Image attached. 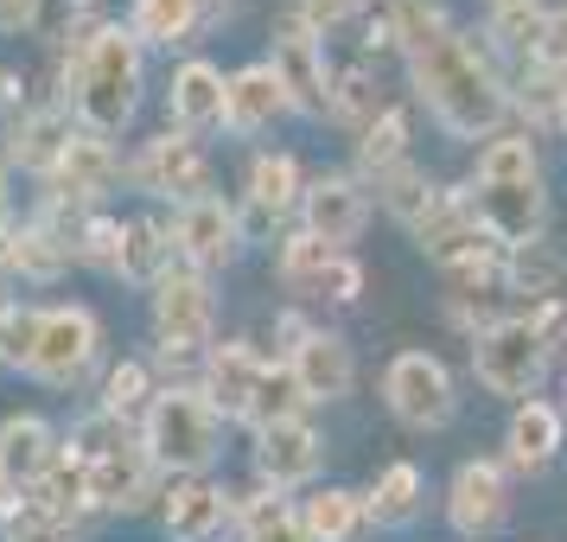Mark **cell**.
<instances>
[{"label":"cell","instance_id":"cell-1","mask_svg":"<svg viewBox=\"0 0 567 542\" xmlns=\"http://www.w3.org/2000/svg\"><path fill=\"white\" fill-rule=\"evenodd\" d=\"M402 64H409V103L427 109L446 141H472L478 147L491 134H504V122H511V78L497 71V58L485 52L478 32L453 27L446 39L421 45Z\"/></svg>","mask_w":567,"mask_h":542},{"label":"cell","instance_id":"cell-2","mask_svg":"<svg viewBox=\"0 0 567 542\" xmlns=\"http://www.w3.org/2000/svg\"><path fill=\"white\" fill-rule=\"evenodd\" d=\"M58 103L71 109L83 134H115L134 129V115L147 103V52L122 20H103L83 32L78 45H64V71H58Z\"/></svg>","mask_w":567,"mask_h":542},{"label":"cell","instance_id":"cell-3","mask_svg":"<svg viewBox=\"0 0 567 542\" xmlns=\"http://www.w3.org/2000/svg\"><path fill=\"white\" fill-rule=\"evenodd\" d=\"M224 434H230V421L210 409L198 377L159 384L147 415H141V447L166 479H205L210 466L224 460Z\"/></svg>","mask_w":567,"mask_h":542},{"label":"cell","instance_id":"cell-4","mask_svg":"<svg viewBox=\"0 0 567 542\" xmlns=\"http://www.w3.org/2000/svg\"><path fill=\"white\" fill-rule=\"evenodd\" d=\"M147 333H154V358L179 377L192 370L198 377V364L205 351L217 345V282L198 275V268H185L173 262L154 287H147Z\"/></svg>","mask_w":567,"mask_h":542},{"label":"cell","instance_id":"cell-5","mask_svg":"<svg viewBox=\"0 0 567 542\" xmlns=\"http://www.w3.org/2000/svg\"><path fill=\"white\" fill-rule=\"evenodd\" d=\"M103 313L90 300H45L39 319H32V345L20 377H32L39 389H83L103 364Z\"/></svg>","mask_w":567,"mask_h":542},{"label":"cell","instance_id":"cell-6","mask_svg":"<svg viewBox=\"0 0 567 542\" xmlns=\"http://www.w3.org/2000/svg\"><path fill=\"white\" fill-rule=\"evenodd\" d=\"M268 71H275L287 109L300 122H332V71L338 64L326 52V32L312 27L300 7L275 13V27H268Z\"/></svg>","mask_w":567,"mask_h":542},{"label":"cell","instance_id":"cell-7","mask_svg":"<svg viewBox=\"0 0 567 542\" xmlns=\"http://www.w3.org/2000/svg\"><path fill=\"white\" fill-rule=\"evenodd\" d=\"M548 370H555V351L542 345V333L523 313H497L485 333H472V377L485 396L529 402V396H542Z\"/></svg>","mask_w":567,"mask_h":542},{"label":"cell","instance_id":"cell-8","mask_svg":"<svg viewBox=\"0 0 567 542\" xmlns=\"http://www.w3.org/2000/svg\"><path fill=\"white\" fill-rule=\"evenodd\" d=\"M383 409L409 428V434H440L460 421V377L453 364L427 351V345H409L383 364Z\"/></svg>","mask_w":567,"mask_h":542},{"label":"cell","instance_id":"cell-9","mask_svg":"<svg viewBox=\"0 0 567 542\" xmlns=\"http://www.w3.org/2000/svg\"><path fill=\"white\" fill-rule=\"evenodd\" d=\"M122 185H134L141 198L173 205V211L192 205V198H205V192H217V185H210L205 141H192V134H179V129L147 134V141L122 160Z\"/></svg>","mask_w":567,"mask_h":542},{"label":"cell","instance_id":"cell-10","mask_svg":"<svg viewBox=\"0 0 567 542\" xmlns=\"http://www.w3.org/2000/svg\"><path fill=\"white\" fill-rule=\"evenodd\" d=\"M90 211H64L52 198H39L32 217H13V231L0 236L7 249V282L20 275L32 287H58L71 268H78V224Z\"/></svg>","mask_w":567,"mask_h":542},{"label":"cell","instance_id":"cell-11","mask_svg":"<svg viewBox=\"0 0 567 542\" xmlns=\"http://www.w3.org/2000/svg\"><path fill=\"white\" fill-rule=\"evenodd\" d=\"M300 192H307V173L287 147H261L243 173V198H236V224H243V243H281L293 211H300Z\"/></svg>","mask_w":567,"mask_h":542},{"label":"cell","instance_id":"cell-12","mask_svg":"<svg viewBox=\"0 0 567 542\" xmlns=\"http://www.w3.org/2000/svg\"><path fill=\"white\" fill-rule=\"evenodd\" d=\"M166 236H173V262L185 268H198V275H224L249 243H243V224H236V198L224 192H205V198H192L166 217Z\"/></svg>","mask_w":567,"mask_h":542},{"label":"cell","instance_id":"cell-13","mask_svg":"<svg viewBox=\"0 0 567 542\" xmlns=\"http://www.w3.org/2000/svg\"><path fill=\"white\" fill-rule=\"evenodd\" d=\"M83 466V485H90V511L103 517H141V511H159L166 498V472L147 460L141 434L128 447H115L103 460H78Z\"/></svg>","mask_w":567,"mask_h":542},{"label":"cell","instance_id":"cell-14","mask_svg":"<svg viewBox=\"0 0 567 542\" xmlns=\"http://www.w3.org/2000/svg\"><path fill=\"white\" fill-rule=\"evenodd\" d=\"M504 517H511V466L497 453L453 466V479H446V530L465 542H485L504 530Z\"/></svg>","mask_w":567,"mask_h":542},{"label":"cell","instance_id":"cell-15","mask_svg":"<svg viewBox=\"0 0 567 542\" xmlns=\"http://www.w3.org/2000/svg\"><path fill=\"white\" fill-rule=\"evenodd\" d=\"M370 185L358 180V173H344V166H332V173H312L307 192H300V211H293V224L307 236H319L326 249H351L363 231H370Z\"/></svg>","mask_w":567,"mask_h":542},{"label":"cell","instance_id":"cell-16","mask_svg":"<svg viewBox=\"0 0 567 542\" xmlns=\"http://www.w3.org/2000/svg\"><path fill=\"white\" fill-rule=\"evenodd\" d=\"M249 440H256V447H249V460H256V485L261 491L293 498V491L319 485V472H326V434L312 428L307 415L275 421V428H261V434H249Z\"/></svg>","mask_w":567,"mask_h":542},{"label":"cell","instance_id":"cell-17","mask_svg":"<svg viewBox=\"0 0 567 542\" xmlns=\"http://www.w3.org/2000/svg\"><path fill=\"white\" fill-rule=\"evenodd\" d=\"M45 198L64 211H103L115 198V185H122V147L103 141V134H71V147L58 154V166L45 173Z\"/></svg>","mask_w":567,"mask_h":542},{"label":"cell","instance_id":"cell-18","mask_svg":"<svg viewBox=\"0 0 567 542\" xmlns=\"http://www.w3.org/2000/svg\"><path fill=\"white\" fill-rule=\"evenodd\" d=\"M281 364H287V377H293V389H300L307 409L344 402V396L358 389V351H351V338L332 333V326H307V333L281 351Z\"/></svg>","mask_w":567,"mask_h":542},{"label":"cell","instance_id":"cell-19","mask_svg":"<svg viewBox=\"0 0 567 542\" xmlns=\"http://www.w3.org/2000/svg\"><path fill=\"white\" fill-rule=\"evenodd\" d=\"M236 504L243 491L224 479H166L159 498V536L166 542H224L236 530Z\"/></svg>","mask_w":567,"mask_h":542},{"label":"cell","instance_id":"cell-20","mask_svg":"<svg viewBox=\"0 0 567 542\" xmlns=\"http://www.w3.org/2000/svg\"><path fill=\"white\" fill-rule=\"evenodd\" d=\"M224 90H230V71L205 52H185L173 64V78H166V129L192 134V141H205V134H224Z\"/></svg>","mask_w":567,"mask_h":542},{"label":"cell","instance_id":"cell-21","mask_svg":"<svg viewBox=\"0 0 567 542\" xmlns=\"http://www.w3.org/2000/svg\"><path fill=\"white\" fill-rule=\"evenodd\" d=\"M268 351H261L256 338H217L205 351V364H198V389L210 396V409L224 415L230 428H243L249 421V409H256V389L261 377H268Z\"/></svg>","mask_w":567,"mask_h":542},{"label":"cell","instance_id":"cell-22","mask_svg":"<svg viewBox=\"0 0 567 542\" xmlns=\"http://www.w3.org/2000/svg\"><path fill=\"white\" fill-rule=\"evenodd\" d=\"M472 211L497 249H523V243H542L548 236V180H516V185H472Z\"/></svg>","mask_w":567,"mask_h":542},{"label":"cell","instance_id":"cell-23","mask_svg":"<svg viewBox=\"0 0 567 542\" xmlns=\"http://www.w3.org/2000/svg\"><path fill=\"white\" fill-rule=\"evenodd\" d=\"M224 20H230V0H128V13H122L141 52H192Z\"/></svg>","mask_w":567,"mask_h":542},{"label":"cell","instance_id":"cell-24","mask_svg":"<svg viewBox=\"0 0 567 542\" xmlns=\"http://www.w3.org/2000/svg\"><path fill=\"white\" fill-rule=\"evenodd\" d=\"M561 447H567V415H561V402H548V396L511 402V421H504V453H497L511 472H523V479H542L548 466L561 460Z\"/></svg>","mask_w":567,"mask_h":542},{"label":"cell","instance_id":"cell-25","mask_svg":"<svg viewBox=\"0 0 567 542\" xmlns=\"http://www.w3.org/2000/svg\"><path fill=\"white\" fill-rule=\"evenodd\" d=\"M58 453H64V434H58L39 409H13L0 421V485L7 491L27 498V491L58 466Z\"/></svg>","mask_w":567,"mask_h":542},{"label":"cell","instance_id":"cell-26","mask_svg":"<svg viewBox=\"0 0 567 542\" xmlns=\"http://www.w3.org/2000/svg\"><path fill=\"white\" fill-rule=\"evenodd\" d=\"M287 115H293V109H287L281 83H275V71H268V58L236 64L230 90H224V134H236V141H256V134H268L275 122H287Z\"/></svg>","mask_w":567,"mask_h":542},{"label":"cell","instance_id":"cell-27","mask_svg":"<svg viewBox=\"0 0 567 542\" xmlns=\"http://www.w3.org/2000/svg\"><path fill=\"white\" fill-rule=\"evenodd\" d=\"M71 134H78V122H71L64 103H27L13 122H7V166L45 180V173L58 166V154L71 147Z\"/></svg>","mask_w":567,"mask_h":542},{"label":"cell","instance_id":"cell-28","mask_svg":"<svg viewBox=\"0 0 567 542\" xmlns=\"http://www.w3.org/2000/svg\"><path fill=\"white\" fill-rule=\"evenodd\" d=\"M363 511H370V530H414L427 511V472L414 460H389L363 491Z\"/></svg>","mask_w":567,"mask_h":542},{"label":"cell","instance_id":"cell-29","mask_svg":"<svg viewBox=\"0 0 567 542\" xmlns=\"http://www.w3.org/2000/svg\"><path fill=\"white\" fill-rule=\"evenodd\" d=\"M293 511H300L307 542H358L370 530L363 491H351V485H312L307 498H293Z\"/></svg>","mask_w":567,"mask_h":542},{"label":"cell","instance_id":"cell-30","mask_svg":"<svg viewBox=\"0 0 567 542\" xmlns=\"http://www.w3.org/2000/svg\"><path fill=\"white\" fill-rule=\"evenodd\" d=\"M402 160H414V103H389L383 115L370 122V129H358V154H351V173L370 185L377 173L402 166Z\"/></svg>","mask_w":567,"mask_h":542},{"label":"cell","instance_id":"cell-31","mask_svg":"<svg viewBox=\"0 0 567 542\" xmlns=\"http://www.w3.org/2000/svg\"><path fill=\"white\" fill-rule=\"evenodd\" d=\"M370 192H377L370 205H383L389 217H395V224H402V231L414 236L421 224H427V211H434V198H440V180L427 173V166H421V160H402V166H389V173H377V180H370Z\"/></svg>","mask_w":567,"mask_h":542},{"label":"cell","instance_id":"cell-32","mask_svg":"<svg viewBox=\"0 0 567 542\" xmlns=\"http://www.w3.org/2000/svg\"><path fill=\"white\" fill-rule=\"evenodd\" d=\"M516 180H542L536 134L504 129V134H491V141H478V154H472V180L465 185H516Z\"/></svg>","mask_w":567,"mask_h":542},{"label":"cell","instance_id":"cell-33","mask_svg":"<svg viewBox=\"0 0 567 542\" xmlns=\"http://www.w3.org/2000/svg\"><path fill=\"white\" fill-rule=\"evenodd\" d=\"M166 268H173V236H166V217H122V268H115V282L154 287Z\"/></svg>","mask_w":567,"mask_h":542},{"label":"cell","instance_id":"cell-34","mask_svg":"<svg viewBox=\"0 0 567 542\" xmlns=\"http://www.w3.org/2000/svg\"><path fill=\"white\" fill-rule=\"evenodd\" d=\"M504 287L511 294H529V307L536 300H555L567 287V249L561 243H523V249H504Z\"/></svg>","mask_w":567,"mask_h":542},{"label":"cell","instance_id":"cell-35","mask_svg":"<svg viewBox=\"0 0 567 542\" xmlns=\"http://www.w3.org/2000/svg\"><path fill=\"white\" fill-rule=\"evenodd\" d=\"M236 542H307L293 498H281V491H261V485L243 491V504H236Z\"/></svg>","mask_w":567,"mask_h":542},{"label":"cell","instance_id":"cell-36","mask_svg":"<svg viewBox=\"0 0 567 542\" xmlns=\"http://www.w3.org/2000/svg\"><path fill=\"white\" fill-rule=\"evenodd\" d=\"M154 364L147 358H122L103 370V389H96V409L115 415V421H128V428H141V415H147V402H154Z\"/></svg>","mask_w":567,"mask_h":542},{"label":"cell","instance_id":"cell-37","mask_svg":"<svg viewBox=\"0 0 567 542\" xmlns=\"http://www.w3.org/2000/svg\"><path fill=\"white\" fill-rule=\"evenodd\" d=\"M383 109H389L383 71H377L370 58H358L351 71H332V122H344V129H370Z\"/></svg>","mask_w":567,"mask_h":542},{"label":"cell","instance_id":"cell-38","mask_svg":"<svg viewBox=\"0 0 567 542\" xmlns=\"http://www.w3.org/2000/svg\"><path fill=\"white\" fill-rule=\"evenodd\" d=\"M561 83H567V71H548V64L511 71V115H523V134L555 129V115H561Z\"/></svg>","mask_w":567,"mask_h":542},{"label":"cell","instance_id":"cell-39","mask_svg":"<svg viewBox=\"0 0 567 542\" xmlns=\"http://www.w3.org/2000/svg\"><path fill=\"white\" fill-rule=\"evenodd\" d=\"M332 256H338V249H326V243H319V236H307L300 224L275 243V282H281V294L293 300V307L307 300V287L326 275V262H332Z\"/></svg>","mask_w":567,"mask_h":542},{"label":"cell","instance_id":"cell-40","mask_svg":"<svg viewBox=\"0 0 567 542\" xmlns=\"http://www.w3.org/2000/svg\"><path fill=\"white\" fill-rule=\"evenodd\" d=\"M27 511L64 517V523H83V517H90V485H83V466L71 460V453H58V466L27 491Z\"/></svg>","mask_w":567,"mask_h":542},{"label":"cell","instance_id":"cell-41","mask_svg":"<svg viewBox=\"0 0 567 542\" xmlns=\"http://www.w3.org/2000/svg\"><path fill=\"white\" fill-rule=\"evenodd\" d=\"M383 7H389V27H395L402 58H414L421 45H434V39L453 32V13H446L440 0H383Z\"/></svg>","mask_w":567,"mask_h":542},{"label":"cell","instance_id":"cell-42","mask_svg":"<svg viewBox=\"0 0 567 542\" xmlns=\"http://www.w3.org/2000/svg\"><path fill=\"white\" fill-rule=\"evenodd\" d=\"M78 268H96L115 282V268H122V217L115 211H90L78 224Z\"/></svg>","mask_w":567,"mask_h":542},{"label":"cell","instance_id":"cell-43","mask_svg":"<svg viewBox=\"0 0 567 542\" xmlns=\"http://www.w3.org/2000/svg\"><path fill=\"white\" fill-rule=\"evenodd\" d=\"M363 287H370V275H363V262L351 256V249H338L332 262H326V275L307 287V300L300 307H358Z\"/></svg>","mask_w":567,"mask_h":542},{"label":"cell","instance_id":"cell-44","mask_svg":"<svg viewBox=\"0 0 567 542\" xmlns=\"http://www.w3.org/2000/svg\"><path fill=\"white\" fill-rule=\"evenodd\" d=\"M0 542H83V523H64V517H39V511H20Z\"/></svg>","mask_w":567,"mask_h":542},{"label":"cell","instance_id":"cell-45","mask_svg":"<svg viewBox=\"0 0 567 542\" xmlns=\"http://www.w3.org/2000/svg\"><path fill=\"white\" fill-rule=\"evenodd\" d=\"M536 64H548V71H567V0H561V7H548V20H542Z\"/></svg>","mask_w":567,"mask_h":542},{"label":"cell","instance_id":"cell-46","mask_svg":"<svg viewBox=\"0 0 567 542\" xmlns=\"http://www.w3.org/2000/svg\"><path fill=\"white\" fill-rule=\"evenodd\" d=\"M377 0H300V13H307L319 32H332V27H344V20H358V13H370Z\"/></svg>","mask_w":567,"mask_h":542},{"label":"cell","instance_id":"cell-47","mask_svg":"<svg viewBox=\"0 0 567 542\" xmlns=\"http://www.w3.org/2000/svg\"><path fill=\"white\" fill-rule=\"evenodd\" d=\"M32 319H39V307H13V326H7V338H0V370H20V364H27Z\"/></svg>","mask_w":567,"mask_h":542},{"label":"cell","instance_id":"cell-48","mask_svg":"<svg viewBox=\"0 0 567 542\" xmlns=\"http://www.w3.org/2000/svg\"><path fill=\"white\" fill-rule=\"evenodd\" d=\"M45 20V0H0V39H27Z\"/></svg>","mask_w":567,"mask_h":542},{"label":"cell","instance_id":"cell-49","mask_svg":"<svg viewBox=\"0 0 567 542\" xmlns=\"http://www.w3.org/2000/svg\"><path fill=\"white\" fill-rule=\"evenodd\" d=\"M13 231V180H7V160H0V236Z\"/></svg>","mask_w":567,"mask_h":542},{"label":"cell","instance_id":"cell-50","mask_svg":"<svg viewBox=\"0 0 567 542\" xmlns=\"http://www.w3.org/2000/svg\"><path fill=\"white\" fill-rule=\"evenodd\" d=\"M20 511H27V498H20V491H7V485H0V530H7V523H13Z\"/></svg>","mask_w":567,"mask_h":542},{"label":"cell","instance_id":"cell-51","mask_svg":"<svg viewBox=\"0 0 567 542\" xmlns=\"http://www.w3.org/2000/svg\"><path fill=\"white\" fill-rule=\"evenodd\" d=\"M13 307H20V300H13V294L0 287V338H7V326H13Z\"/></svg>","mask_w":567,"mask_h":542},{"label":"cell","instance_id":"cell-52","mask_svg":"<svg viewBox=\"0 0 567 542\" xmlns=\"http://www.w3.org/2000/svg\"><path fill=\"white\" fill-rule=\"evenodd\" d=\"M555 134L567 141V83H561V115H555Z\"/></svg>","mask_w":567,"mask_h":542},{"label":"cell","instance_id":"cell-53","mask_svg":"<svg viewBox=\"0 0 567 542\" xmlns=\"http://www.w3.org/2000/svg\"><path fill=\"white\" fill-rule=\"evenodd\" d=\"M491 7H523V0H485V13H491Z\"/></svg>","mask_w":567,"mask_h":542},{"label":"cell","instance_id":"cell-54","mask_svg":"<svg viewBox=\"0 0 567 542\" xmlns=\"http://www.w3.org/2000/svg\"><path fill=\"white\" fill-rule=\"evenodd\" d=\"M0 287H7V249H0Z\"/></svg>","mask_w":567,"mask_h":542},{"label":"cell","instance_id":"cell-55","mask_svg":"<svg viewBox=\"0 0 567 542\" xmlns=\"http://www.w3.org/2000/svg\"><path fill=\"white\" fill-rule=\"evenodd\" d=\"M561 415H567V370H561Z\"/></svg>","mask_w":567,"mask_h":542}]
</instances>
